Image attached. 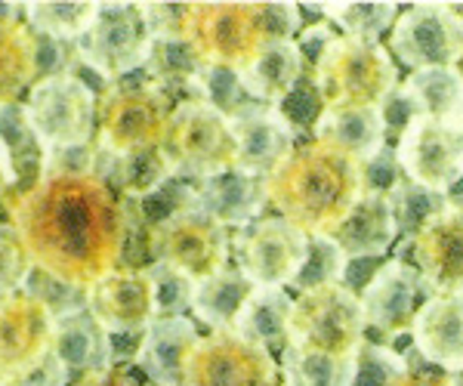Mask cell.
Listing matches in <instances>:
<instances>
[{
  "label": "cell",
  "mask_w": 463,
  "mask_h": 386,
  "mask_svg": "<svg viewBox=\"0 0 463 386\" xmlns=\"http://www.w3.org/2000/svg\"><path fill=\"white\" fill-rule=\"evenodd\" d=\"M10 226L37 269L84 291L124 263L130 241L124 198L96 174L41 170L10 204Z\"/></svg>",
  "instance_id": "cell-1"
},
{
  "label": "cell",
  "mask_w": 463,
  "mask_h": 386,
  "mask_svg": "<svg viewBox=\"0 0 463 386\" xmlns=\"http://www.w3.org/2000/svg\"><path fill=\"white\" fill-rule=\"evenodd\" d=\"M269 204L309 239H331L364 195V165L325 143H306L266 176Z\"/></svg>",
  "instance_id": "cell-2"
},
{
  "label": "cell",
  "mask_w": 463,
  "mask_h": 386,
  "mask_svg": "<svg viewBox=\"0 0 463 386\" xmlns=\"http://www.w3.org/2000/svg\"><path fill=\"white\" fill-rule=\"evenodd\" d=\"M300 4H192L185 41L207 65L241 74L263 50L297 41Z\"/></svg>",
  "instance_id": "cell-3"
},
{
  "label": "cell",
  "mask_w": 463,
  "mask_h": 386,
  "mask_svg": "<svg viewBox=\"0 0 463 386\" xmlns=\"http://www.w3.org/2000/svg\"><path fill=\"white\" fill-rule=\"evenodd\" d=\"M312 84L325 108H383L402 80L386 47L337 34L312 65Z\"/></svg>",
  "instance_id": "cell-4"
},
{
  "label": "cell",
  "mask_w": 463,
  "mask_h": 386,
  "mask_svg": "<svg viewBox=\"0 0 463 386\" xmlns=\"http://www.w3.org/2000/svg\"><path fill=\"white\" fill-rule=\"evenodd\" d=\"M176 99L152 80H118L99 93L96 146L109 158L161 148Z\"/></svg>",
  "instance_id": "cell-5"
},
{
  "label": "cell",
  "mask_w": 463,
  "mask_h": 386,
  "mask_svg": "<svg viewBox=\"0 0 463 386\" xmlns=\"http://www.w3.org/2000/svg\"><path fill=\"white\" fill-rule=\"evenodd\" d=\"M25 115L43 158L69 148L90 146L96 139V108L99 93L78 74L41 78L25 96Z\"/></svg>",
  "instance_id": "cell-6"
},
{
  "label": "cell",
  "mask_w": 463,
  "mask_h": 386,
  "mask_svg": "<svg viewBox=\"0 0 463 386\" xmlns=\"http://www.w3.org/2000/svg\"><path fill=\"white\" fill-rule=\"evenodd\" d=\"M161 148L176 180H211L216 174L235 170L238 161L232 121L201 99L179 102L174 108Z\"/></svg>",
  "instance_id": "cell-7"
},
{
  "label": "cell",
  "mask_w": 463,
  "mask_h": 386,
  "mask_svg": "<svg viewBox=\"0 0 463 386\" xmlns=\"http://www.w3.org/2000/svg\"><path fill=\"white\" fill-rule=\"evenodd\" d=\"M364 309L346 285H321L297 294L288 346L327 355H358L364 346Z\"/></svg>",
  "instance_id": "cell-8"
},
{
  "label": "cell",
  "mask_w": 463,
  "mask_h": 386,
  "mask_svg": "<svg viewBox=\"0 0 463 386\" xmlns=\"http://www.w3.org/2000/svg\"><path fill=\"white\" fill-rule=\"evenodd\" d=\"M148 250H152V266L164 263L198 285L226 269L232 241L226 226L198 211L192 198V204L176 207L148 229Z\"/></svg>",
  "instance_id": "cell-9"
},
{
  "label": "cell",
  "mask_w": 463,
  "mask_h": 386,
  "mask_svg": "<svg viewBox=\"0 0 463 386\" xmlns=\"http://www.w3.org/2000/svg\"><path fill=\"white\" fill-rule=\"evenodd\" d=\"M74 47H78V62L109 87L143 69L152 34L143 22L139 4H99V16Z\"/></svg>",
  "instance_id": "cell-10"
},
{
  "label": "cell",
  "mask_w": 463,
  "mask_h": 386,
  "mask_svg": "<svg viewBox=\"0 0 463 386\" xmlns=\"http://www.w3.org/2000/svg\"><path fill=\"white\" fill-rule=\"evenodd\" d=\"M312 239L285 217H260L250 226L238 229L232 239L238 269L253 285L263 287H294L297 276L309 259Z\"/></svg>",
  "instance_id": "cell-11"
},
{
  "label": "cell",
  "mask_w": 463,
  "mask_h": 386,
  "mask_svg": "<svg viewBox=\"0 0 463 386\" xmlns=\"http://www.w3.org/2000/svg\"><path fill=\"white\" fill-rule=\"evenodd\" d=\"M390 50L411 71L458 69L463 59V19L454 4H414L395 19Z\"/></svg>",
  "instance_id": "cell-12"
},
{
  "label": "cell",
  "mask_w": 463,
  "mask_h": 386,
  "mask_svg": "<svg viewBox=\"0 0 463 386\" xmlns=\"http://www.w3.org/2000/svg\"><path fill=\"white\" fill-rule=\"evenodd\" d=\"M183 386H285L279 362L235 331H216L198 340L183 371Z\"/></svg>",
  "instance_id": "cell-13"
},
{
  "label": "cell",
  "mask_w": 463,
  "mask_h": 386,
  "mask_svg": "<svg viewBox=\"0 0 463 386\" xmlns=\"http://www.w3.org/2000/svg\"><path fill=\"white\" fill-rule=\"evenodd\" d=\"M395 161L411 183L448 195V189L463 180V124L414 115L399 133Z\"/></svg>",
  "instance_id": "cell-14"
},
{
  "label": "cell",
  "mask_w": 463,
  "mask_h": 386,
  "mask_svg": "<svg viewBox=\"0 0 463 386\" xmlns=\"http://www.w3.org/2000/svg\"><path fill=\"white\" fill-rule=\"evenodd\" d=\"M87 313L106 328L111 337L143 334L158 313V285L148 269L118 266L109 276L87 287Z\"/></svg>",
  "instance_id": "cell-15"
},
{
  "label": "cell",
  "mask_w": 463,
  "mask_h": 386,
  "mask_svg": "<svg viewBox=\"0 0 463 386\" xmlns=\"http://www.w3.org/2000/svg\"><path fill=\"white\" fill-rule=\"evenodd\" d=\"M53 315L37 297L16 291L0 297V386L19 381L50 353Z\"/></svg>",
  "instance_id": "cell-16"
},
{
  "label": "cell",
  "mask_w": 463,
  "mask_h": 386,
  "mask_svg": "<svg viewBox=\"0 0 463 386\" xmlns=\"http://www.w3.org/2000/svg\"><path fill=\"white\" fill-rule=\"evenodd\" d=\"M430 297L432 294L417 266H408L405 259H390L371 276L358 300H362L364 322L371 328H377L386 337H399V334L411 331L417 313Z\"/></svg>",
  "instance_id": "cell-17"
},
{
  "label": "cell",
  "mask_w": 463,
  "mask_h": 386,
  "mask_svg": "<svg viewBox=\"0 0 463 386\" xmlns=\"http://www.w3.org/2000/svg\"><path fill=\"white\" fill-rule=\"evenodd\" d=\"M417 272L430 294H463V207L448 204L411 235Z\"/></svg>",
  "instance_id": "cell-18"
},
{
  "label": "cell",
  "mask_w": 463,
  "mask_h": 386,
  "mask_svg": "<svg viewBox=\"0 0 463 386\" xmlns=\"http://www.w3.org/2000/svg\"><path fill=\"white\" fill-rule=\"evenodd\" d=\"M232 130H235L238 143L235 167L250 176H260V180H266L297 148L294 121L281 115L279 108L260 106V102H253L238 118H232Z\"/></svg>",
  "instance_id": "cell-19"
},
{
  "label": "cell",
  "mask_w": 463,
  "mask_h": 386,
  "mask_svg": "<svg viewBox=\"0 0 463 386\" xmlns=\"http://www.w3.org/2000/svg\"><path fill=\"white\" fill-rule=\"evenodd\" d=\"M414 350L448 374L463 371V294H432L411 325Z\"/></svg>",
  "instance_id": "cell-20"
},
{
  "label": "cell",
  "mask_w": 463,
  "mask_h": 386,
  "mask_svg": "<svg viewBox=\"0 0 463 386\" xmlns=\"http://www.w3.org/2000/svg\"><path fill=\"white\" fill-rule=\"evenodd\" d=\"M201 334L195 318L185 315H158L143 331L133 362L146 371L152 381L164 386H183V371L192 350L198 346Z\"/></svg>",
  "instance_id": "cell-21"
},
{
  "label": "cell",
  "mask_w": 463,
  "mask_h": 386,
  "mask_svg": "<svg viewBox=\"0 0 463 386\" xmlns=\"http://www.w3.org/2000/svg\"><path fill=\"white\" fill-rule=\"evenodd\" d=\"M266 202V180L244 174L238 167L195 183V207L226 229L250 226L253 220H260Z\"/></svg>",
  "instance_id": "cell-22"
},
{
  "label": "cell",
  "mask_w": 463,
  "mask_h": 386,
  "mask_svg": "<svg viewBox=\"0 0 463 386\" xmlns=\"http://www.w3.org/2000/svg\"><path fill=\"white\" fill-rule=\"evenodd\" d=\"M316 143H325L337 152L371 165L386 148V118L383 108H321L312 124Z\"/></svg>",
  "instance_id": "cell-23"
},
{
  "label": "cell",
  "mask_w": 463,
  "mask_h": 386,
  "mask_svg": "<svg viewBox=\"0 0 463 386\" xmlns=\"http://www.w3.org/2000/svg\"><path fill=\"white\" fill-rule=\"evenodd\" d=\"M50 353L62 362V368L69 371V374H78V377L93 374V371H102L118 362L115 337H111L87 309L78 315L53 322Z\"/></svg>",
  "instance_id": "cell-24"
},
{
  "label": "cell",
  "mask_w": 463,
  "mask_h": 386,
  "mask_svg": "<svg viewBox=\"0 0 463 386\" xmlns=\"http://www.w3.org/2000/svg\"><path fill=\"white\" fill-rule=\"evenodd\" d=\"M395 235H399V220H395L390 198L377 195V192H364L362 202L353 207V213L331 235V241L337 244L346 259H362L383 257L395 241Z\"/></svg>",
  "instance_id": "cell-25"
},
{
  "label": "cell",
  "mask_w": 463,
  "mask_h": 386,
  "mask_svg": "<svg viewBox=\"0 0 463 386\" xmlns=\"http://www.w3.org/2000/svg\"><path fill=\"white\" fill-rule=\"evenodd\" d=\"M300 78H303V50L297 47V41H281L263 50L257 62L241 71V87L253 102L275 108L297 90Z\"/></svg>",
  "instance_id": "cell-26"
},
{
  "label": "cell",
  "mask_w": 463,
  "mask_h": 386,
  "mask_svg": "<svg viewBox=\"0 0 463 386\" xmlns=\"http://www.w3.org/2000/svg\"><path fill=\"white\" fill-rule=\"evenodd\" d=\"M41 80V37L25 22L0 25V106H19Z\"/></svg>",
  "instance_id": "cell-27"
},
{
  "label": "cell",
  "mask_w": 463,
  "mask_h": 386,
  "mask_svg": "<svg viewBox=\"0 0 463 386\" xmlns=\"http://www.w3.org/2000/svg\"><path fill=\"white\" fill-rule=\"evenodd\" d=\"M399 96L408 102L411 115L436 118L445 124H463V71L427 69L411 71L399 84Z\"/></svg>",
  "instance_id": "cell-28"
},
{
  "label": "cell",
  "mask_w": 463,
  "mask_h": 386,
  "mask_svg": "<svg viewBox=\"0 0 463 386\" xmlns=\"http://www.w3.org/2000/svg\"><path fill=\"white\" fill-rule=\"evenodd\" d=\"M99 176L124 198V202H146V198L158 195L164 185H170L176 180L164 148H146V152L124 155V158H109V155H102Z\"/></svg>",
  "instance_id": "cell-29"
},
{
  "label": "cell",
  "mask_w": 463,
  "mask_h": 386,
  "mask_svg": "<svg viewBox=\"0 0 463 386\" xmlns=\"http://www.w3.org/2000/svg\"><path fill=\"white\" fill-rule=\"evenodd\" d=\"M253 287L257 285L238 266H226L222 272L195 285V291H192V318L207 325L211 334L232 331V325H235L241 306L253 294Z\"/></svg>",
  "instance_id": "cell-30"
},
{
  "label": "cell",
  "mask_w": 463,
  "mask_h": 386,
  "mask_svg": "<svg viewBox=\"0 0 463 386\" xmlns=\"http://www.w3.org/2000/svg\"><path fill=\"white\" fill-rule=\"evenodd\" d=\"M294 300L288 297L285 287H263L257 285L248 303L241 306L232 331L244 337L253 346H263L272 353L275 346H288V325Z\"/></svg>",
  "instance_id": "cell-31"
},
{
  "label": "cell",
  "mask_w": 463,
  "mask_h": 386,
  "mask_svg": "<svg viewBox=\"0 0 463 386\" xmlns=\"http://www.w3.org/2000/svg\"><path fill=\"white\" fill-rule=\"evenodd\" d=\"M204 69L207 62L198 56V50L185 37H176V41H152L143 65L146 78L174 96L176 106L179 102L198 99L195 84L201 74H204Z\"/></svg>",
  "instance_id": "cell-32"
},
{
  "label": "cell",
  "mask_w": 463,
  "mask_h": 386,
  "mask_svg": "<svg viewBox=\"0 0 463 386\" xmlns=\"http://www.w3.org/2000/svg\"><path fill=\"white\" fill-rule=\"evenodd\" d=\"M99 16L93 0H25V25L56 43H78Z\"/></svg>",
  "instance_id": "cell-33"
},
{
  "label": "cell",
  "mask_w": 463,
  "mask_h": 386,
  "mask_svg": "<svg viewBox=\"0 0 463 386\" xmlns=\"http://www.w3.org/2000/svg\"><path fill=\"white\" fill-rule=\"evenodd\" d=\"M281 377L285 386H355L358 355H327L285 346Z\"/></svg>",
  "instance_id": "cell-34"
},
{
  "label": "cell",
  "mask_w": 463,
  "mask_h": 386,
  "mask_svg": "<svg viewBox=\"0 0 463 386\" xmlns=\"http://www.w3.org/2000/svg\"><path fill=\"white\" fill-rule=\"evenodd\" d=\"M312 10L343 28L346 37L364 43H377L399 19V4H312Z\"/></svg>",
  "instance_id": "cell-35"
},
{
  "label": "cell",
  "mask_w": 463,
  "mask_h": 386,
  "mask_svg": "<svg viewBox=\"0 0 463 386\" xmlns=\"http://www.w3.org/2000/svg\"><path fill=\"white\" fill-rule=\"evenodd\" d=\"M0 137H4L6 148H10L13 161H16L19 180L28 183L25 170H34V176H41L43 152H41V146H37L22 102L19 106H0ZM22 189H25V185H22Z\"/></svg>",
  "instance_id": "cell-36"
},
{
  "label": "cell",
  "mask_w": 463,
  "mask_h": 386,
  "mask_svg": "<svg viewBox=\"0 0 463 386\" xmlns=\"http://www.w3.org/2000/svg\"><path fill=\"white\" fill-rule=\"evenodd\" d=\"M390 204L395 211V220H399V232L405 229L408 235H414L417 229L427 222L432 213L445 211L451 204V198L442 195V192H432L427 185H417L411 180H402L395 189L390 192Z\"/></svg>",
  "instance_id": "cell-37"
},
{
  "label": "cell",
  "mask_w": 463,
  "mask_h": 386,
  "mask_svg": "<svg viewBox=\"0 0 463 386\" xmlns=\"http://www.w3.org/2000/svg\"><path fill=\"white\" fill-rule=\"evenodd\" d=\"M25 291L32 297H37V300L47 306V313L53 315V322H59V318H69V315H78L87 309L84 287L65 285V281H59L56 276H50V272L37 269V266H34L32 278H28Z\"/></svg>",
  "instance_id": "cell-38"
},
{
  "label": "cell",
  "mask_w": 463,
  "mask_h": 386,
  "mask_svg": "<svg viewBox=\"0 0 463 386\" xmlns=\"http://www.w3.org/2000/svg\"><path fill=\"white\" fill-rule=\"evenodd\" d=\"M349 259L340 254V248L331 239H312L309 244V259H306L303 272L297 276L294 287L297 291H309V287H321V285H337L346 272Z\"/></svg>",
  "instance_id": "cell-39"
},
{
  "label": "cell",
  "mask_w": 463,
  "mask_h": 386,
  "mask_svg": "<svg viewBox=\"0 0 463 386\" xmlns=\"http://www.w3.org/2000/svg\"><path fill=\"white\" fill-rule=\"evenodd\" d=\"M34 272V259L13 226H0V297L25 291Z\"/></svg>",
  "instance_id": "cell-40"
},
{
  "label": "cell",
  "mask_w": 463,
  "mask_h": 386,
  "mask_svg": "<svg viewBox=\"0 0 463 386\" xmlns=\"http://www.w3.org/2000/svg\"><path fill=\"white\" fill-rule=\"evenodd\" d=\"M405 374H411L405 355L392 353L390 346H377L364 340L362 353H358V377H364V381L374 386H386L395 377H405Z\"/></svg>",
  "instance_id": "cell-41"
},
{
  "label": "cell",
  "mask_w": 463,
  "mask_h": 386,
  "mask_svg": "<svg viewBox=\"0 0 463 386\" xmlns=\"http://www.w3.org/2000/svg\"><path fill=\"white\" fill-rule=\"evenodd\" d=\"M155 285H158V313L161 315H183L185 309H192V291H195V281L179 276L176 269L164 263L148 266Z\"/></svg>",
  "instance_id": "cell-42"
},
{
  "label": "cell",
  "mask_w": 463,
  "mask_h": 386,
  "mask_svg": "<svg viewBox=\"0 0 463 386\" xmlns=\"http://www.w3.org/2000/svg\"><path fill=\"white\" fill-rule=\"evenodd\" d=\"M139 10H143V22L152 41L185 37V22H189L192 4H139Z\"/></svg>",
  "instance_id": "cell-43"
},
{
  "label": "cell",
  "mask_w": 463,
  "mask_h": 386,
  "mask_svg": "<svg viewBox=\"0 0 463 386\" xmlns=\"http://www.w3.org/2000/svg\"><path fill=\"white\" fill-rule=\"evenodd\" d=\"M74 386H164V383L152 381L137 362L127 359V362H115V365L102 371H93V374L78 377Z\"/></svg>",
  "instance_id": "cell-44"
},
{
  "label": "cell",
  "mask_w": 463,
  "mask_h": 386,
  "mask_svg": "<svg viewBox=\"0 0 463 386\" xmlns=\"http://www.w3.org/2000/svg\"><path fill=\"white\" fill-rule=\"evenodd\" d=\"M402 183V167L395 161V152H380L371 165H364V192H377V195H386L395 185Z\"/></svg>",
  "instance_id": "cell-45"
},
{
  "label": "cell",
  "mask_w": 463,
  "mask_h": 386,
  "mask_svg": "<svg viewBox=\"0 0 463 386\" xmlns=\"http://www.w3.org/2000/svg\"><path fill=\"white\" fill-rule=\"evenodd\" d=\"M69 371L62 368V362L53 353H47L34 368H28L19 381H13L10 386H69Z\"/></svg>",
  "instance_id": "cell-46"
},
{
  "label": "cell",
  "mask_w": 463,
  "mask_h": 386,
  "mask_svg": "<svg viewBox=\"0 0 463 386\" xmlns=\"http://www.w3.org/2000/svg\"><path fill=\"white\" fill-rule=\"evenodd\" d=\"M19 185V170H16V161H13L10 148H6L4 137H0V202L10 195L13 189Z\"/></svg>",
  "instance_id": "cell-47"
},
{
  "label": "cell",
  "mask_w": 463,
  "mask_h": 386,
  "mask_svg": "<svg viewBox=\"0 0 463 386\" xmlns=\"http://www.w3.org/2000/svg\"><path fill=\"white\" fill-rule=\"evenodd\" d=\"M386 386H463L458 377H445V374H427V371H411L405 377H395Z\"/></svg>",
  "instance_id": "cell-48"
},
{
  "label": "cell",
  "mask_w": 463,
  "mask_h": 386,
  "mask_svg": "<svg viewBox=\"0 0 463 386\" xmlns=\"http://www.w3.org/2000/svg\"><path fill=\"white\" fill-rule=\"evenodd\" d=\"M13 22H25V4L0 0V25H13Z\"/></svg>",
  "instance_id": "cell-49"
}]
</instances>
